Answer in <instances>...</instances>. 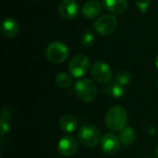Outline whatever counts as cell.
Returning <instances> with one entry per match:
<instances>
[{"instance_id":"obj_1","label":"cell","mask_w":158,"mask_h":158,"mask_svg":"<svg viewBox=\"0 0 158 158\" xmlns=\"http://www.w3.org/2000/svg\"><path fill=\"white\" fill-rule=\"evenodd\" d=\"M127 111L120 106L111 107L106 115V125L111 131H120L126 127Z\"/></svg>"},{"instance_id":"obj_2","label":"cell","mask_w":158,"mask_h":158,"mask_svg":"<svg viewBox=\"0 0 158 158\" xmlns=\"http://www.w3.org/2000/svg\"><path fill=\"white\" fill-rule=\"evenodd\" d=\"M78 140L84 147L94 148L101 143V131L94 125H84L78 132Z\"/></svg>"},{"instance_id":"obj_3","label":"cell","mask_w":158,"mask_h":158,"mask_svg":"<svg viewBox=\"0 0 158 158\" xmlns=\"http://www.w3.org/2000/svg\"><path fill=\"white\" fill-rule=\"evenodd\" d=\"M74 91L80 100L85 103H91L97 96V87L95 83L89 79H81L75 83Z\"/></svg>"},{"instance_id":"obj_4","label":"cell","mask_w":158,"mask_h":158,"mask_svg":"<svg viewBox=\"0 0 158 158\" xmlns=\"http://www.w3.org/2000/svg\"><path fill=\"white\" fill-rule=\"evenodd\" d=\"M46 58L54 64H61L65 62L69 56V48L62 42H52L45 49Z\"/></svg>"},{"instance_id":"obj_5","label":"cell","mask_w":158,"mask_h":158,"mask_svg":"<svg viewBox=\"0 0 158 158\" xmlns=\"http://www.w3.org/2000/svg\"><path fill=\"white\" fill-rule=\"evenodd\" d=\"M89 66L90 61L88 56L83 54H78L69 60L68 69L74 78H81L88 72Z\"/></svg>"},{"instance_id":"obj_6","label":"cell","mask_w":158,"mask_h":158,"mask_svg":"<svg viewBox=\"0 0 158 158\" xmlns=\"http://www.w3.org/2000/svg\"><path fill=\"white\" fill-rule=\"evenodd\" d=\"M118 20L113 15L106 14L94 22V29L100 35H109L111 34L117 28Z\"/></svg>"},{"instance_id":"obj_7","label":"cell","mask_w":158,"mask_h":158,"mask_svg":"<svg viewBox=\"0 0 158 158\" xmlns=\"http://www.w3.org/2000/svg\"><path fill=\"white\" fill-rule=\"evenodd\" d=\"M91 75L96 82L100 84H107L112 79V70L106 63L98 61L93 65Z\"/></svg>"},{"instance_id":"obj_8","label":"cell","mask_w":158,"mask_h":158,"mask_svg":"<svg viewBox=\"0 0 158 158\" xmlns=\"http://www.w3.org/2000/svg\"><path fill=\"white\" fill-rule=\"evenodd\" d=\"M101 148L106 155L114 156L116 155L121 145V142L119 137H118L114 133H106L102 136L101 140Z\"/></svg>"},{"instance_id":"obj_9","label":"cell","mask_w":158,"mask_h":158,"mask_svg":"<svg viewBox=\"0 0 158 158\" xmlns=\"http://www.w3.org/2000/svg\"><path fill=\"white\" fill-rule=\"evenodd\" d=\"M79 143L73 136H63L57 143V150L63 156H72L78 151Z\"/></svg>"},{"instance_id":"obj_10","label":"cell","mask_w":158,"mask_h":158,"mask_svg":"<svg viewBox=\"0 0 158 158\" xmlns=\"http://www.w3.org/2000/svg\"><path fill=\"white\" fill-rule=\"evenodd\" d=\"M58 12L62 18L73 19L78 16L80 7L75 0H62L58 5Z\"/></svg>"},{"instance_id":"obj_11","label":"cell","mask_w":158,"mask_h":158,"mask_svg":"<svg viewBox=\"0 0 158 158\" xmlns=\"http://www.w3.org/2000/svg\"><path fill=\"white\" fill-rule=\"evenodd\" d=\"M19 30V23L16 19L7 18L2 21L1 24V33L7 39H13L17 36Z\"/></svg>"},{"instance_id":"obj_12","label":"cell","mask_w":158,"mask_h":158,"mask_svg":"<svg viewBox=\"0 0 158 158\" xmlns=\"http://www.w3.org/2000/svg\"><path fill=\"white\" fill-rule=\"evenodd\" d=\"M101 11L102 6L100 3L97 2L96 0H90L86 2L81 8L82 15L86 19H94L100 15Z\"/></svg>"},{"instance_id":"obj_13","label":"cell","mask_w":158,"mask_h":158,"mask_svg":"<svg viewBox=\"0 0 158 158\" xmlns=\"http://www.w3.org/2000/svg\"><path fill=\"white\" fill-rule=\"evenodd\" d=\"M103 5L106 9L114 14H122L128 6V0H103Z\"/></svg>"},{"instance_id":"obj_14","label":"cell","mask_w":158,"mask_h":158,"mask_svg":"<svg viewBox=\"0 0 158 158\" xmlns=\"http://www.w3.org/2000/svg\"><path fill=\"white\" fill-rule=\"evenodd\" d=\"M58 125H59V128L63 131L71 133L77 130L78 121H77L76 118H74L71 115H64L63 117L60 118V119L58 121Z\"/></svg>"},{"instance_id":"obj_15","label":"cell","mask_w":158,"mask_h":158,"mask_svg":"<svg viewBox=\"0 0 158 158\" xmlns=\"http://www.w3.org/2000/svg\"><path fill=\"white\" fill-rule=\"evenodd\" d=\"M102 91H103V93L106 94L107 95H109L110 97H112L114 99L121 98L125 94V90H124L123 86L120 85L119 83H118L117 81L111 82L108 85L103 87Z\"/></svg>"},{"instance_id":"obj_16","label":"cell","mask_w":158,"mask_h":158,"mask_svg":"<svg viewBox=\"0 0 158 158\" xmlns=\"http://www.w3.org/2000/svg\"><path fill=\"white\" fill-rule=\"evenodd\" d=\"M136 138L135 131L131 127H125L123 130L119 131V139L121 142V144L124 146L131 145Z\"/></svg>"},{"instance_id":"obj_17","label":"cell","mask_w":158,"mask_h":158,"mask_svg":"<svg viewBox=\"0 0 158 158\" xmlns=\"http://www.w3.org/2000/svg\"><path fill=\"white\" fill-rule=\"evenodd\" d=\"M56 83L58 87L62 89H67L71 86L72 79L66 72H59L56 76Z\"/></svg>"},{"instance_id":"obj_18","label":"cell","mask_w":158,"mask_h":158,"mask_svg":"<svg viewBox=\"0 0 158 158\" xmlns=\"http://www.w3.org/2000/svg\"><path fill=\"white\" fill-rule=\"evenodd\" d=\"M131 80H132V74L128 70H121L118 72L115 78V81H117L122 86L128 85L131 81Z\"/></svg>"},{"instance_id":"obj_19","label":"cell","mask_w":158,"mask_h":158,"mask_svg":"<svg viewBox=\"0 0 158 158\" xmlns=\"http://www.w3.org/2000/svg\"><path fill=\"white\" fill-rule=\"evenodd\" d=\"M94 43V37L92 31H85L81 37V44L83 47H91Z\"/></svg>"},{"instance_id":"obj_20","label":"cell","mask_w":158,"mask_h":158,"mask_svg":"<svg viewBox=\"0 0 158 158\" xmlns=\"http://www.w3.org/2000/svg\"><path fill=\"white\" fill-rule=\"evenodd\" d=\"M151 0H136V6L142 13H146L150 6Z\"/></svg>"},{"instance_id":"obj_21","label":"cell","mask_w":158,"mask_h":158,"mask_svg":"<svg viewBox=\"0 0 158 158\" xmlns=\"http://www.w3.org/2000/svg\"><path fill=\"white\" fill-rule=\"evenodd\" d=\"M9 124H10V122H7L6 120H2L1 119V123H0L1 130H0V131H1V136L2 137H5V135L8 133L9 129H10V125Z\"/></svg>"},{"instance_id":"obj_22","label":"cell","mask_w":158,"mask_h":158,"mask_svg":"<svg viewBox=\"0 0 158 158\" xmlns=\"http://www.w3.org/2000/svg\"><path fill=\"white\" fill-rule=\"evenodd\" d=\"M1 119L2 120H6L7 122H11L12 120V115L11 112L6 109V108H3L1 111Z\"/></svg>"},{"instance_id":"obj_23","label":"cell","mask_w":158,"mask_h":158,"mask_svg":"<svg viewBox=\"0 0 158 158\" xmlns=\"http://www.w3.org/2000/svg\"><path fill=\"white\" fill-rule=\"evenodd\" d=\"M155 63H156V68L158 69V55H157V56L156 57V61H155Z\"/></svg>"},{"instance_id":"obj_24","label":"cell","mask_w":158,"mask_h":158,"mask_svg":"<svg viewBox=\"0 0 158 158\" xmlns=\"http://www.w3.org/2000/svg\"><path fill=\"white\" fill-rule=\"evenodd\" d=\"M156 158H158V145L156 149Z\"/></svg>"},{"instance_id":"obj_25","label":"cell","mask_w":158,"mask_h":158,"mask_svg":"<svg viewBox=\"0 0 158 158\" xmlns=\"http://www.w3.org/2000/svg\"><path fill=\"white\" fill-rule=\"evenodd\" d=\"M156 86H157V88H158V81H157V82H156Z\"/></svg>"},{"instance_id":"obj_26","label":"cell","mask_w":158,"mask_h":158,"mask_svg":"<svg viewBox=\"0 0 158 158\" xmlns=\"http://www.w3.org/2000/svg\"><path fill=\"white\" fill-rule=\"evenodd\" d=\"M29 1H35V0H29Z\"/></svg>"},{"instance_id":"obj_27","label":"cell","mask_w":158,"mask_h":158,"mask_svg":"<svg viewBox=\"0 0 158 158\" xmlns=\"http://www.w3.org/2000/svg\"><path fill=\"white\" fill-rule=\"evenodd\" d=\"M1 1H3V0H1Z\"/></svg>"}]
</instances>
